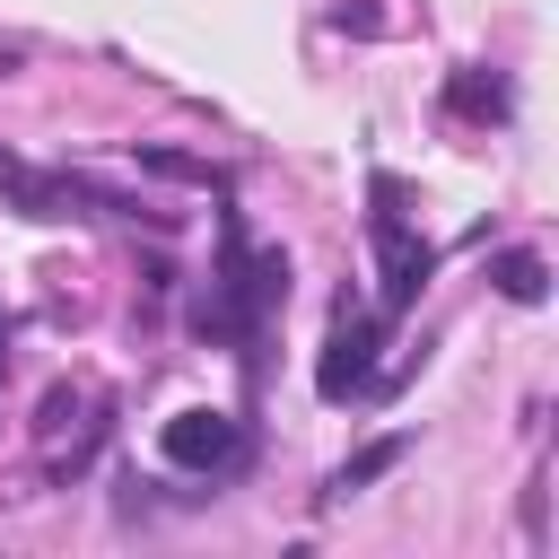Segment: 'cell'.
<instances>
[{"instance_id":"obj_4","label":"cell","mask_w":559,"mask_h":559,"mask_svg":"<svg viewBox=\"0 0 559 559\" xmlns=\"http://www.w3.org/2000/svg\"><path fill=\"white\" fill-rule=\"evenodd\" d=\"M0 192H9V210L17 218H70V175H44V166H26L17 148H0Z\"/></svg>"},{"instance_id":"obj_1","label":"cell","mask_w":559,"mask_h":559,"mask_svg":"<svg viewBox=\"0 0 559 559\" xmlns=\"http://www.w3.org/2000/svg\"><path fill=\"white\" fill-rule=\"evenodd\" d=\"M367 245H376V280H384V314H402V306H419V288H428V271H437V253L419 245V227L402 218V183L393 175H376V210H367Z\"/></svg>"},{"instance_id":"obj_7","label":"cell","mask_w":559,"mask_h":559,"mask_svg":"<svg viewBox=\"0 0 559 559\" xmlns=\"http://www.w3.org/2000/svg\"><path fill=\"white\" fill-rule=\"evenodd\" d=\"M140 166H148V175H166V183H192V192H227V166L183 157V148H140Z\"/></svg>"},{"instance_id":"obj_6","label":"cell","mask_w":559,"mask_h":559,"mask_svg":"<svg viewBox=\"0 0 559 559\" xmlns=\"http://www.w3.org/2000/svg\"><path fill=\"white\" fill-rule=\"evenodd\" d=\"M402 454H411V437H376V445H358V454H349V463L323 480V498H358V489H367V480H384Z\"/></svg>"},{"instance_id":"obj_9","label":"cell","mask_w":559,"mask_h":559,"mask_svg":"<svg viewBox=\"0 0 559 559\" xmlns=\"http://www.w3.org/2000/svg\"><path fill=\"white\" fill-rule=\"evenodd\" d=\"M0 358H9V349H0Z\"/></svg>"},{"instance_id":"obj_8","label":"cell","mask_w":559,"mask_h":559,"mask_svg":"<svg viewBox=\"0 0 559 559\" xmlns=\"http://www.w3.org/2000/svg\"><path fill=\"white\" fill-rule=\"evenodd\" d=\"M454 114H507V87H498V79L480 87V79L463 70V79H454Z\"/></svg>"},{"instance_id":"obj_3","label":"cell","mask_w":559,"mask_h":559,"mask_svg":"<svg viewBox=\"0 0 559 559\" xmlns=\"http://www.w3.org/2000/svg\"><path fill=\"white\" fill-rule=\"evenodd\" d=\"M376 349H384V314H358V306L341 297V323H332V349H323V367H314V384H323V402H358V393L376 384Z\"/></svg>"},{"instance_id":"obj_5","label":"cell","mask_w":559,"mask_h":559,"mask_svg":"<svg viewBox=\"0 0 559 559\" xmlns=\"http://www.w3.org/2000/svg\"><path fill=\"white\" fill-rule=\"evenodd\" d=\"M489 280H498V297H507V306H542V297H550V262H542V253H524V245H507V253L489 262Z\"/></svg>"},{"instance_id":"obj_2","label":"cell","mask_w":559,"mask_h":559,"mask_svg":"<svg viewBox=\"0 0 559 559\" xmlns=\"http://www.w3.org/2000/svg\"><path fill=\"white\" fill-rule=\"evenodd\" d=\"M157 454H166L175 472H192V480H227V472L245 463V419H236V411H175V419L157 428Z\"/></svg>"}]
</instances>
